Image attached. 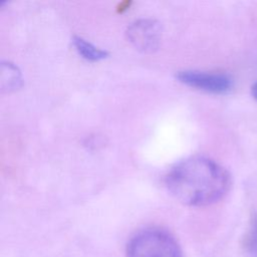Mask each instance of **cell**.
I'll return each instance as SVG.
<instances>
[{
    "label": "cell",
    "mask_w": 257,
    "mask_h": 257,
    "mask_svg": "<svg viewBox=\"0 0 257 257\" xmlns=\"http://www.w3.org/2000/svg\"><path fill=\"white\" fill-rule=\"evenodd\" d=\"M251 93H252V96L257 100V81L252 85Z\"/></svg>",
    "instance_id": "obj_8"
},
{
    "label": "cell",
    "mask_w": 257,
    "mask_h": 257,
    "mask_svg": "<svg viewBox=\"0 0 257 257\" xmlns=\"http://www.w3.org/2000/svg\"><path fill=\"white\" fill-rule=\"evenodd\" d=\"M1 87L2 89H14L20 85L21 76L17 66L10 62L1 64Z\"/></svg>",
    "instance_id": "obj_6"
},
{
    "label": "cell",
    "mask_w": 257,
    "mask_h": 257,
    "mask_svg": "<svg viewBox=\"0 0 257 257\" xmlns=\"http://www.w3.org/2000/svg\"><path fill=\"white\" fill-rule=\"evenodd\" d=\"M228 172L206 157H192L176 165L166 178L170 193L180 202L205 206L222 199L230 188Z\"/></svg>",
    "instance_id": "obj_1"
},
{
    "label": "cell",
    "mask_w": 257,
    "mask_h": 257,
    "mask_svg": "<svg viewBox=\"0 0 257 257\" xmlns=\"http://www.w3.org/2000/svg\"><path fill=\"white\" fill-rule=\"evenodd\" d=\"M177 77L190 86L213 93H224L232 87V79L224 73L182 70L177 73Z\"/></svg>",
    "instance_id": "obj_3"
},
{
    "label": "cell",
    "mask_w": 257,
    "mask_h": 257,
    "mask_svg": "<svg viewBox=\"0 0 257 257\" xmlns=\"http://www.w3.org/2000/svg\"><path fill=\"white\" fill-rule=\"evenodd\" d=\"M128 40L142 51H153L159 47L162 38V28L154 19H139L133 22L126 30Z\"/></svg>",
    "instance_id": "obj_4"
},
{
    "label": "cell",
    "mask_w": 257,
    "mask_h": 257,
    "mask_svg": "<svg viewBox=\"0 0 257 257\" xmlns=\"http://www.w3.org/2000/svg\"><path fill=\"white\" fill-rule=\"evenodd\" d=\"M72 41L78 53L88 60H99L107 55V52L105 50L95 46L94 44L85 40L82 37L74 36Z\"/></svg>",
    "instance_id": "obj_5"
},
{
    "label": "cell",
    "mask_w": 257,
    "mask_h": 257,
    "mask_svg": "<svg viewBox=\"0 0 257 257\" xmlns=\"http://www.w3.org/2000/svg\"><path fill=\"white\" fill-rule=\"evenodd\" d=\"M127 257H182L177 240L167 231L150 228L138 232L126 246Z\"/></svg>",
    "instance_id": "obj_2"
},
{
    "label": "cell",
    "mask_w": 257,
    "mask_h": 257,
    "mask_svg": "<svg viewBox=\"0 0 257 257\" xmlns=\"http://www.w3.org/2000/svg\"><path fill=\"white\" fill-rule=\"evenodd\" d=\"M245 250L250 257H257V218L252 222L245 237Z\"/></svg>",
    "instance_id": "obj_7"
}]
</instances>
